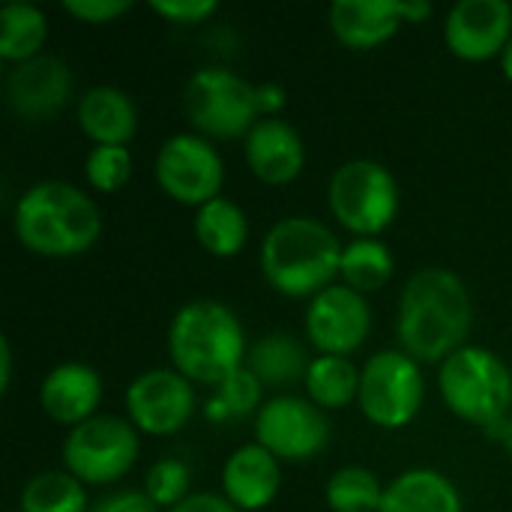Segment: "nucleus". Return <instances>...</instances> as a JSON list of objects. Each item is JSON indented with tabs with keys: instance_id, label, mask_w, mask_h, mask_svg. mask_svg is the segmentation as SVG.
I'll return each mask as SVG.
<instances>
[{
	"instance_id": "obj_1",
	"label": "nucleus",
	"mask_w": 512,
	"mask_h": 512,
	"mask_svg": "<svg viewBox=\"0 0 512 512\" xmlns=\"http://www.w3.org/2000/svg\"><path fill=\"white\" fill-rule=\"evenodd\" d=\"M474 300L462 276L447 267L417 270L399 294L396 339L417 363H444L468 345Z\"/></svg>"
},
{
	"instance_id": "obj_2",
	"label": "nucleus",
	"mask_w": 512,
	"mask_h": 512,
	"mask_svg": "<svg viewBox=\"0 0 512 512\" xmlns=\"http://www.w3.org/2000/svg\"><path fill=\"white\" fill-rule=\"evenodd\" d=\"M15 240L42 258H75L102 237V213L84 189L66 180L33 183L12 210Z\"/></svg>"
},
{
	"instance_id": "obj_3",
	"label": "nucleus",
	"mask_w": 512,
	"mask_h": 512,
	"mask_svg": "<svg viewBox=\"0 0 512 512\" xmlns=\"http://www.w3.org/2000/svg\"><path fill=\"white\" fill-rule=\"evenodd\" d=\"M345 243L312 216L279 219L261 240L264 282L291 300H312L339 282Z\"/></svg>"
},
{
	"instance_id": "obj_4",
	"label": "nucleus",
	"mask_w": 512,
	"mask_h": 512,
	"mask_svg": "<svg viewBox=\"0 0 512 512\" xmlns=\"http://www.w3.org/2000/svg\"><path fill=\"white\" fill-rule=\"evenodd\" d=\"M249 342L237 312L219 300H192L168 324V357L192 384L219 387L246 366Z\"/></svg>"
},
{
	"instance_id": "obj_5",
	"label": "nucleus",
	"mask_w": 512,
	"mask_h": 512,
	"mask_svg": "<svg viewBox=\"0 0 512 512\" xmlns=\"http://www.w3.org/2000/svg\"><path fill=\"white\" fill-rule=\"evenodd\" d=\"M438 393L453 417L486 432L512 414L510 366L483 345H465L438 366Z\"/></svg>"
},
{
	"instance_id": "obj_6",
	"label": "nucleus",
	"mask_w": 512,
	"mask_h": 512,
	"mask_svg": "<svg viewBox=\"0 0 512 512\" xmlns=\"http://www.w3.org/2000/svg\"><path fill=\"white\" fill-rule=\"evenodd\" d=\"M327 207L351 237H381L402 210L393 171L378 159H348L327 183Z\"/></svg>"
},
{
	"instance_id": "obj_7",
	"label": "nucleus",
	"mask_w": 512,
	"mask_h": 512,
	"mask_svg": "<svg viewBox=\"0 0 512 512\" xmlns=\"http://www.w3.org/2000/svg\"><path fill=\"white\" fill-rule=\"evenodd\" d=\"M183 108L192 129L204 138H246L252 126L261 120L258 105V84L240 78L225 66H204L198 69L186 90Z\"/></svg>"
},
{
	"instance_id": "obj_8",
	"label": "nucleus",
	"mask_w": 512,
	"mask_h": 512,
	"mask_svg": "<svg viewBox=\"0 0 512 512\" xmlns=\"http://www.w3.org/2000/svg\"><path fill=\"white\" fill-rule=\"evenodd\" d=\"M426 402L423 363L408 357L402 348L372 354L360 369V411L363 417L387 432L405 429L417 420Z\"/></svg>"
},
{
	"instance_id": "obj_9",
	"label": "nucleus",
	"mask_w": 512,
	"mask_h": 512,
	"mask_svg": "<svg viewBox=\"0 0 512 512\" xmlns=\"http://www.w3.org/2000/svg\"><path fill=\"white\" fill-rule=\"evenodd\" d=\"M141 453L138 429L117 414H96L93 420L69 429L60 447L63 471L84 486H111L126 477Z\"/></svg>"
},
{
	"instance_id": "obj_10",
	"label": "nucleus",
	"mask_w": 512,
	"mask_h": 512,
	"mask_svg": "<svg viewBox=\"0 0 512 512\" xmlns=\"http://www.w3.org/2000/svg\"><path fill=\"white\" fill-rule=\"evenodd\" d=\"M153 177L171 201L198 210L219 198L225 165L210 138L198 132H177L162 141L153 159Z\"/></svg>"
},
{
	"instance_id": "obj_11",
	"label": "nucleus",
	"mask_w": 512,
	"mask_h": 512,
	"mask_svg": "<svg viewBox=\"0 0 512 512\" xmlns=\"http://www.w3.org/2000/svg\"><path fill=\"white\" fill-rule=\"evenodd\" d=\"M330 435L333 429L327 411L294 393L267 399L255 417V444L288 465L318 459L330 447Z\"/></svg>"
},
{
	"instance_id": "obj_12",
	"label": "nucleus",
	"mask_w": 512,
	"mask_h": 512,
	"mask_svg": "<svg viewBox=\"0 0 512 512\" xmlns=\"http://www.w3.org/2000/svg\"><path fill=\"white\" fill-rule=\"evenodd\" d=\"M198 411L195 384L171 369H147L126 387V420L147 438L183 432Z\"/></svg>"
},
{
	"instance_id": "obj_13",
	"label": "nucleus",
	"mask_w": 512,
	"mask_h": 512,
	"mask_svg": "<svg viewBox=\"0 0 512 512\" xmlns=\"http://www.w3.org/2000/svg\"><path fill=\"white\" fill-rule=\"evenodd\" d=\"M303 330L318 354L351 357L372 333V306L363 294L336 282L309 300Z\"/></svg>"
},
{
	"instance_id": "obj_14",
	"label": "nucleus",
	"mask_w": 512,
	"mask_h": 512,
	"mask_svg": "<svg viewBox=\"0 0 512 512\" xmlns=\"http://www.w3.org/2000/svg\"><path fill=\"white\" fill-rule=\"evenodd\" d=\"M510 39L512 6L507 0H462L444 18L447 51L468 63L501 57Z\"/></svg>"
},
{
	"instance_id": "obj_15",
	"label": "nucleus",
	"mask_w": 512,
	"mask_h": 512,
	"mask_svg": "<svg viewBox=\"0 0 512 512\" xmlns=\"http://www.w3.org/2000/svg\"><path fill=\"white\" fill-rule=\"evenodd\" d=\"M72 69L54 54H39L18 63L6 75V102L21 120H48L60 114L72 99Z\"/></svg>"
},
{
	"instance_id": "obj_16",
	"label": "nucleus",
	"mask_w": 512,
	"mask_h": 512,
	"mask_svg": "<svg viewBox=\"0 0 512 512\" xmlns=\"http://www.w3.org/2000/svg\"><path fill=\"white\" fill-rule=\"evenodd\" d=\"M243 159L255 180L267 186H288L306 168V144L288 120L261 117L243 138Z\"/></svg>"
},
{
	"instance_id": "obj_17",
	"label": "nucleus",
	"mask_w": 512,
	"mask_h": 512,
	"mask_svg": "<svg viewBox=\"0 0 512 512\" xmlns=\"http://www.w3.org/2000/svg\"><path fill=\"white\" fill-rule=\"evenodd\" d=\"M102 378L93 366L81 360H66L54 366L39 384V408L60 426H81L99 414Z\"/></svg>"
},
{
	"instance_id": "obj_18",
	"label": "nucleus",
	"mask_w": 512,
	"mask_h": 512,
	"mask_svg": "<svg viewBox=\"0 0 512 512\" xmlns=\"http://www.w3.org/2000/svg\"><path fill=\"white\" fill-rule=\"evenodd\" d=\"M282 489V462L261 444L237 447L222 465V495L240 512L267 510Z\"/></svg>"
},
{
	"instance_id": "obj_19",
	"label": "nucleus",
	"mask_w": 512,
	"mask_h": 512,
	"mask_svg": "<svg viewBox=\"0 0 512 512\" xmlns=\"http://www.w3.org/2000/svg\"><path fill=\"white\" fill-rule=\"evenodd\" d=\"M330 33L351 51H372L390 42L402 18V0H336L327 9Z\"/></svg>"
},
{
	"instance_id": "obj_20",
	"label": "nucleus",
	"mask_w": 512,
	"mask_h": 512,
	"mask_svg": "<svg viewBox=\"0 0 512 512\" xmlns=\"http://www.w3.org/2000/svg\"><path fill=\"white\" fill-rule=\"evenodd\" d=\"M81 132L93 147H126L138 132V108L120 87L99 84L90 87L75 108Z\"/></svg>"
},
{
	"instance_id": "obj_21",
	"label": "nucleus",
	"mask_w": 512,
	"mask_h": 512,
	"mask_svg": "<svg viewBox=\"0 0 512 512\" xmlns=\"http://www.w3.org/2000/svg\"><path fill=\"white\" fill-rule=\"evenodd\" d=\"M462 492L435 468H411L384 489L378 512H462Z\"/></svg>"
},
{
	"instance_id": "obj_22",
	"label": "nucleus",
	"mask_w": 512,
	"mask_h": 512,
	"mask_svg": "<svg viewBox=\"0 0 512 512\" xmlns=\"http://www.w3.org/2000/svg\"><path fill=\"white\" fill-rule=\"evenodd\" d=\"M309 366H312V357L306 345L294 333H285V330H273L261 336L258 342L249 345V354H246V369H252V375L267 390L303 384Z\"/></svg>"
},
{
	"instance_id": "obj_23",
	"label": "nucleus",
	"mask_w": 512,
	"mask_h": 512,
	"mask_svg": "<svg viewBox=\"0 0 512 512\" xmlns=\"http://www.w3.org/2000/svg\"><path fill=\"white\" fill-rule=\"evenodd\" d=\"M192 231H195L198 246L204 252H210L213 258H234L249 243V219H246L243 207L225 195H219L195 210Z\"/></svg>"
},
{
	"instance_id": "obj_24",
	"label": "nucleus",
	"mask_w": 512,
	"mask_h": 512,
	"mask_svg": "<svg viewBox=\"0 0 512 512\" xmlns=\"http://www.w3.org/2000/svg\"><path fill=\"white\" fill-rule=\"evenodd\" d=\"M306 399L321 411H345L360 399V369L351 357L318 354L306 372Z\"/></svg>"
},
{
	"instance_id": "obj_25",
	"label": "nucleus",
	"mask_w": 512,
	"mask_h": 512,
	"mask_svg": "<svg viewBox=\"0 0 512 512\" xmlns=\"http://www.w3.org/2000/svg\"><path fill=\"white\" fill-rule=\"evenodd\" d=\"M393 270H396V261H393V252L384 240L354 237L342 249L339 282L348 285L351 291L369 297L393 279Z\"/></svg>"
},
{
	"instance_id": "obj_26",
	"label": "nucleus",
	"mask_w": 512,
	"mask_h": 512,
	"mask_svg": "<svg viewBox=\"0 0 512 512\" xmlns=\"http://www.w3.org/2000/svg\"><path fill=\"white\" fill-rule=\"evenodd\" d=\"M48 42V15L33 3H9L0 9V60L27 63L45 54Z\"/></svg>"
},
{
	"instance_id": "obj_27",
	"label": "nucleus",
	"mask_w": 512,
	"mask_h": 512,
	"mask_svg": "<svg viewBox=\"0 0 512 512\" xmlns=\"http://www.w3.org/2000/svg\"><path fill=\"white\" fill-rule=\"evenodd\" d=\"M18 512H90L87 489L69 471H39L24 483Z\"/></svg>"
},
{
	"instance_id": "obj_28",
	"label": "nucleus",
	"mask_w": 512,
	"mask_h": 512,
	"mask_svg": "<svg viewBox=\"0 0 512 512\" xmlns=\"http://www.w3.org/2000/svg\"><path fill=\"white\" fill-rule=\"evenodd\" d=\"M384 483L375 471L348 465L339 468L327 486H324V501L330 512H378L384 498Z\"/></svg>"
},
{
	"instance_id": "obj_29",
	"label": "nucleus",
	"mask_w": 512,
	"mask_h": 512,
	"mask_svg": "<svg viewBox=\"0 0 512 512\" xmlns=\"http://www.w3.org/2000/svg\"><path fill=\"white\" fill-rule=\"evenodd\" d=\"M216 393L210 396L204 414L207 420L225 423V420H243V417H258V411L264 408V384L252 375V369L240 366L237 372H231L219 387H213Z\"/></svg>"
},
{
	"instance_id": "obj_30",
	"label": "nucleus",
	"mask_w": 512,
	"mask_h": 512,
	"mask_svg": "<svg viewBox=\"0 0 512 512\" xmlns=\"http://www.w3.org/2000/svg\"><path fill=\"white\" fill-rule=\"evenodd\" d=\"M144 495L159 507V510H174L192 495V468L180 459H159L150 465L144 477Z\"/></svg>"
},
{
	"instance_id": "obj_31",
	"label": "nucleus",
	"mask_w": 512,
	"mask_h": 512,
	"mask_svg": "<svg viewBox=\"0 0 512 512\" xmlns=\"http://www.w3.org/2000/svg\"><path fill=\"white\" fill-rule=\"evenodd\" d=\"M132 153L129 147H90L84 159V180L93 192L111 195L120 192L132 177Z\"/></svg>"
},
{
	"instance_id": "obj_32",
	"label": "nucleus",
	"mask_w": 512,
	"mask_h": 512,
	"mask_svg": "<svg viewBox=\"0 0 512 512\" xmlns=\"http://www.w3.org/2000/svg\"><path fill=\"white\" fill-rule=\"evenodd\" d=\"M150 9L168 24L195 27V24H204L210 15H216L219 3L216 0H153Z\"/></svg>"
},
{
	"instance_id": "obj_33",
	"label": "nucleus",
	"mask_w": 512,
	"mask_h": 512,
	"mask_svg": "<svg viewBox=\"0 0 512 512\" xmlns=\"http://www.w3.org/2000/svg\"><path fill=\"white\" fill-rule=\"evenodd\" d=\"M132 9L129 0H66L63 12L84 24H111Z\"/></svg>"
},
{
	"instance_id": "obj_34",
	"label": "nucleus",
	"mask_w": 512,
	"mask_h": 512,
	"mask_svg": "<svg viewBox=\"0 0 512 512\" xmlns=\"http://www.w3.org/2000/svg\"><path fill=\"white\" fill-rule=\"evenodd\" d=\"M90 512H162L147 495L144 489H123L114 495H105L102 501H96Z\"/></svg>"
},
{
	"instance_id": "obj_35",
	"label": "nucleus",
	"mask_w": 512,
	"mask_h": 512,
	"mask_svg": "<svg viewBox=\"0 0 512 512\" xmlns=\"http://www.w3.org/2000/svg\"><path fill=\"white\" fill-rule=\"evenodd\" d=\"M171 512H240L222 492H192L183 504H177Z\"/></svg>"
},
{
	"instance_id": "obj_36",
	"label": "nucleus",
	"mask_w": 512,
	"mask_h": 512,
	"mask_svg": "<svg viewBox=\"0 0 512 512\" xmlns=\"http://www.w3.org/2000/svg\"><path fill=\"white\" fill-rule=\"evenodd\" d=\"M258 105H261V117H279L288 105V90L282 84L264 81L258 84Z\"/></svg>"
},
{
	"instance_id": "obj_37",
	"label": "nucleus",
	"mask_w": 512,
	"mask_h": 512,
	"mask_svg": "<svg viewBox=\"0 0 512 512\" xmlns=\"http://www.w3.org/2000/svg\"><path fill=\"white\" fill-rule=\"evenodd\" d=\"M402 18H405V24H423L426 18H432V3H426V0H402Z\"/></svg>"
},
{
	"instance_id": "obj_38",
	"label": "nucleus",
	"mask_w": 512,
	"mask_h": 512,
	"mask_svg": "<svg viewBox=\"0 0 512 512\" xmlns=\"http://www.w3.org/2000/svg\"><path fill=\"white\" fill-rule=\"evenodd\" d=\"M12 345H9V339L3 336L0 339V390L6 393L9 387H12Z\"/></svg>"
},
{
	"instance_id": "obj_39",
	"label": "nucleus",
	"mask_w": 512,
	"mask_h": 512,
	"mask_svg": "<svg viewBox=\"0 0 512 512\" xmlns=\"http://www.w3.org/2000/svg\"><path fill=\"white\" fill-rule=\"evenodd\" d=\"M489 435H492V438H498V441L504 444L507 456L512 459V414L507 417V420H504V423H501V426H498V429H492Z\"/></svg>"
},
{
	"instance_id": "obj_40",
	"label": "nucleus",
	"mask_w": 512,
	"mask_h": 512,
	"mask_svg": "<svg viewBox=\"0 0 512 512\" xmlns=\"http://www.w3.org/2000/svg\"><path fill=\"white\" fill-rule=\"evenodd\" d=\"M498 60H501V72H504V78L512 84V39L507 42V48H504V54H501Z\"/></svg>"
}]
</instances>
